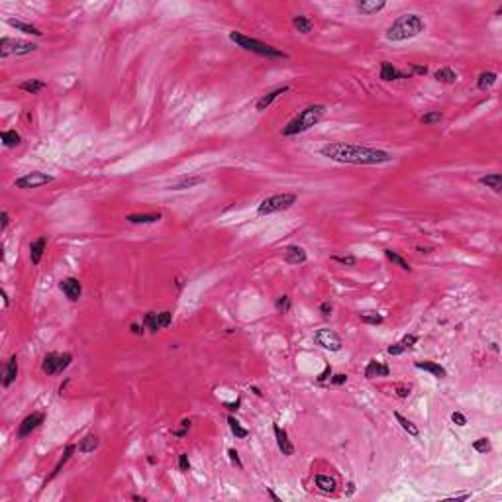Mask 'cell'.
I'll return each mask as SVG.
<instances>
[{
  "instance_id": "1",
  "label": "cell",
  "mask_w": 502,
  "mask_h": 502,
  "mask_svg": "<svg viewBox=\"0 0 502 502\" xmlns=\"http://www.w3.org/2000/svg\"><path fill=\"white\" fill-rule=\"evenodd\" d=\"M320 155L336 163H345V165H383L391 163L395 155L377 149L369 145H359V143H344V141H334L326 143L320 147Z\"/></svg>"
},
{
  "instance_id": "2",
  "label": "cell",
  "mask_w": 502,
  "mask_h": 502,
  "mask_svg": "<svg viewBox=\"0 0 502 502\" xmlns=\"http://www.w3.org/2000/svg\"><path fill=\"white\" fill-rule=\"evenodd\" d=\"M424 29H426V22L418 14H402L387 27L385 37H387V41L398 43V41H406V39L420 35Z\"/></svg>"
},
{
  "instance_id": "3",
  "label": "cell",
  "mask_w": 502,
  "mask_h": 502,
  "mask_svg": "<svg viewBox=\"0 0 502 502\" xmlns=\"http://www.w3.org/2000/svg\"><path fill=\"white\" fill-rule=\"evenodd\" d=\"M326 114V106L324 104H310L306 106L304 110H300L291 122L287 126H283L281 133L285 137H294V135H300V133L308 132L310 128H314L318 122L324 118Z\"/></svg>"
},
{
  "instance_id": "4",
  "label": "cell",
  "mask_w": 502,
  "mask_h": 502,
  "mask_svg": "<svg viewBox=\"0 0 502 502\" xmlns=\"http://www.w3.org/2000/svg\"><path fill=\"white\" fill-rule=\"evenodd\" d=\"M230 41H234L238 47L245 49V51H251L255 55H261V57H267V59H287L289 55L285 51H281L279 47H273L269 43H265L261 39H255V37H249L241 31H230Z\"/></svg>"
},
{
  "instance_id": "5",
  "label": "cell",
  "mask_w": 502,
  "mask_h": 502,
  "mask_svg": "<svg viewBox=\"0 0 502 502\" xmlns=\"http://www.w3.org/2000/svg\"><path fill=\"white\" fill-rule=\"evenodd\" d=\"M298 200V196L294 192H279V194H271L263 198L257 206V214L259 216H271V214H277V212H285L289 210L292 204Z\"/></svg>"
},
{
  "instance_id": "6",
  "label": "cell",
  "mask_w": 502,
  "mask_h": 502,
  "mask_svg": "<svg viewBox=\"0 0 502 502\" xmlns=\"http://www.w3.org/2000/svg\"><path fill=\"white\" fill-rule=\"evenodd\" d=\"M71 363H73V355H71L69 351H65V353H55V351H51V353H47V355L43 357V361H41V371H43L47 377H55V375H61Z\"/></svg>"
},
{
  "instance_id": "7",
  "label": "cell",
  "mask_w": 502,
  "mask_h": 502,
  "mask_svg": "<svg viewBox=\"0 0 502 502\" xmlns=\"http://www.w3.org/2000/svg\"><path fill=\"white\" fill-rule=\"evenodd\" d=\"M37 49L35 43H29V41H20V39H10V37H2L0 39V57L6 59L10 55H27V53H33Z\"/></svg>"
},
{
  "instance_id": "8",
  "label": "cell",
  "mask_w": 502,
  "mask_h": 502,
  "mask_svg": "<svg viewBox=\"0 0 502 502\" xmlns=\"http://www.w3.org/2000/svg\"><path fill=\"white\" fill-rule=\"evenodd\" d=\"M53 181H55V179H53L51 175H47V173L31 171V173H26V175L18 177V179L14 181V186H16V188H22V190H31V188H39V186L49 185Z\"/></svg>"
},
{
  "instance_id": "9",
  "label": "cell",
  "mask_w": 502,
  "mask_h": 502,
  "mask_svg": "<svg viewBox=\"0 0 502 502\" xmlns=\"http://www.w3.org/2000/svg\"><path fill=\"white\" fill-rule=\"evenodd\" d=\"M314 342H316L320 347L328 349V351H340V349L344 347L342 338H340L334 330H330V328H320V330H316V332H314Z\"/></svg>"
},
{
  "instance_id": "10",
  "label": "cell",
  "mask_w": 502,
  "mask_h": 502,
  "mask_svg": "<svg viewBox=\"0 0 502 502\" xmlns=\"http://www.w3.org/2000/svg\"><path fill=\"white\" fill-rule=\"evenodd\" d=\"M173 322V312L169 310H163V312H147L143 316V328H147L151 334H157L159 330L163 328H169Z\"/></svg>"
},
{
  "instance_id": "11",
  "label": "cell",
  "mask_w": 502,
  "mask_h": 502,
  "mask_svg": "<svg viewBox=\"0 0 502 502\" xmlns=\"http://www.w3.org/2000/svg\"><path fill=\"white\" fill-rule=\"evenodd\" d=\"M43 420H45V414H43V412H31V414L26 416V418L20 422V426H18V438H26V436H29L33 430H37V428L43 424Z\"/></svg>"
},
{
  "instance_id": "12",
  "label": "cell",
  "mask_w": 502,
  "mask_h": 502,
  "mask_svg": "<svg viewBox=\"0 0 502 502\" xmlns=\"http://www.w3.org/2000/svg\"><path fill=\"white\" fill-rule=\"evenodd\" d=\"M59 289H61V292H63L71 302H77L80 298V294H82V285H80L79 279H75V277L63 279V281L59 283Z\"/></svg>"
},
{
  "instance_id": "13",
  "label": "cell",
  "mask_w": 502,
  "mask_h": 502,
  "mask_svg": "<svg viewBox=\"0 0 502 502\" xmlns=\"http://www.w3.org/2000/svg\"><path fill=\"white\" fill-rule=\"evenodd\" d=\"M379 77H381V80H387V82H391V80L412 79V75H410V73L400 71L398 67H395V65H393V63H389V61H383V63H381V73H379Z\"/></svg>"
},
{
  "instance_id": "14",
  "label": "cell",
  "mask_w": 502,
  "mask_h": 502,
  "mask_svg": "<svg viewBox=\"0 0 502 502\" xmlns=\"http://www.w3.org/2000/svg\"><path fill=\"white\" fill-rule=\"evenodd\" d=\"M291 90V86H287V84H283V86H277V88H273V90H269L267 94H263L259 100H257V104H255V110L257 112H263V110H267L269 106L273 104L279 96H283L285 92H289Z\"/></svg>"
},
{
  "instance_id": "15",
  "label": "cell",
  "mask_w": 502,
  "mask_h": 502,
  "mask_svg": "<svg viewBox=\"0 0 502 502\" xmlns=\"http://www.w3.org/2000/svg\"><path fill=\"white\" fill-rule=\"evenodd\" d=\"M273 434H275V440H277V446H279V450L283 455H292L294 453V446H292V442L289 440V434L279 426V424H273Z\"/></svg>"
},
{
  "instance_id": "16",
  "label": "cell",
  "mask_w": 502,
  "mask_h": 502,
  "mask_svg": "<svg viewBox=\"0 0 502 502\" xmlns=\"http://www.w3.org/2000/svg\"><path fill=\"white\" fill-rule=\"evenodd\" d=\"M285 261L289 265H302L308 261V253L300 245H289L285 249Z\"/></svg>"
},
{
  "instance_id": "17",
  "label": "cell",
  "mask_w": 502,
  "mask_h": 502,
  "mask_svg": "<svg viewBox=\"0 0 502 502\" xmlns=\"http://www.w3.org/2000/svg\"><path fill=\"white\" fill-rule=\"evenodd\" d=\"M355 8H357V12H361L365 16H373V14H379L381 10H385L387 2L385 0H363V2H357Z\"/></svg>"
},
{
  "instance_id": "18",
  "label": "cell",
  "mask_w": 502,
  "mask_h": 502,
  "mask_svg": "<svg viewBox=\"0 0 502 502\" xmlns=\"http://www.w3.org/2000/svg\"><path fill=\"white\" fill-rule=\"evenodd\" d=\"M391 375V367L383 361L371 359L365 367V379H375V377H389Z\"/></svg>"
},
{
  "instance_id": "19",
  "label": "cell",
  "mask_w": 502,
  "mask_h": 502,
  "mask_svg": "<svg viewBox=\"0 0 502 502\" xmlns=\"http://www.w3.org/2000/svg\"><path fill=\"white\" fill-rule=\"evenodd\" d=\"M16 377H18V357L12 355L8 359V363H6V367H4V373H2V387L8 389L16 381Z\"/></svg>"
},
{
  "instance_id": "20",
  "label": "cell",
  "mask_w": 502,
  "mask_h": 502,
  "mask_svg": "<svg viewBox=\"0 0 502 502\" xmlns=\"http://www.w3.org/2000/svg\"><path fill=\"white\" fill-rule=\"evenodd\" d=\"M45 245H47V239L43 238V236L33 239V241L29 243V261H31V265L41 263V257H43V253H45Z\"/></svg>"
},
{
  "instance_id": "21",
  "label": "cell",
  "mask_w": 502,
  "mask_h": 502,
  "mask_svg": "<svg viewBox=\"0 0 502 502\" xmlns=\"http://www.w3.org/2000/svg\"><path fill=\"white\" fill-rule=\"evenodd\" d=\"M414 367L420 371H428V373H432L436 379H446L448 377V371L444 369L440 363H436V361H416L414 363Z\"/></svg>"
},
{
  "instance_id": "22",
  "label": "cell",
  "mask_w": 502,
  "mask_h": 502,
  "mask_svg": "<svg viewBox=\"0 0 502 502\" xmlns=\"http://www.w3.org/2000/svg\"><path fill=\"white\" fill-rule=\"evenodd\" d=\"M163 216H161V212H147V214H128L126 216V220L130 222V224H141V226H145V224H155L159 222Z\"/></svg>"
},
{
  "instance_id": "23",
  "label": "cell",
  "mask_w": 502,
  "mask_h": 502,
  "mask_svg": "<svg viewBox=\"0 0 502 502\" xmlns=\"http://www.w3.org/2000/svg\"><path fill=\"white\" fill-rule=\"evenodd\" d=\"M314 485L318 487V491H322L326 495H332L338 489V481L330 475H316L314 477Z\"/></svg>"
},
{
  "instance_id": "24",
  "label": "cell",
  "mask_w": 502,
  "mask_h": 502,
  "mask_svg": "<svg viewBox=\"0 0 502 502\" xmlns=\"http://www.w3.org/2000/svg\"><path fill=\"white\" fill-rule=\"evenodd\" d=\"M479 183L487 188H491L495 194H501L502 192V175L501 173H491V175H483L479 179Z\"/></svg>"
},
{
  "instance_id": "25",
  "label": "cell",
  "mask_w": 502,
  "mask_h": 502,
  "mask_svg": "<svg viewBox=\"0 0 502 502\" xmlns=\"http://www.w3.org/2000/svg\"><path fill=\"white\" fill-rule=\"evenodd\" d=\"M204 183H206V179H204L202 175H194V177H185V179H181L179 183H175V185L169 186V190H188V188H194V186L204 185Z\"/></svg>"
},
{
  "instance_id": "26",
  "label": "cell",
  "mask_w": 502,
  "mask_h": 502,
  "mask_svg": "<svg viewBox=\"0 0 502 502\" xmlns=\"http://www.w3.org/2000/svg\"><path fill=\"white\" fill-rule=\"evenodd\" d=\"M98 446H100V440H98V436H94V434H88V436H84V438L80 440L77 448H79L80 453L88 455V453H94V451L98 450Z\"/></svg>"
},
{
  "instance_id": "27",
  "label": "cell",
  "mask_w": 502,
  "mask_h": 502,
  "mask_svg": "<svg viewBox=\"0 0 502 502\" xmlns=\"http://www.w3.org/2000/svg\"><path fill=\"white\" fill-rule=\"evenodd\" d=\"M77 450H79L77 446H67V448H65V451H63V455H61V459H59V461H57V465L53 467L51 475L47 477V481H45V483H49V481H53L55 477H57V475H59V473H61L63 465H65V463H67V461L71 459V455H73V453H75V451H77Z\"/></svg>"
},
{
  "instance_id": "28",
  "label": "cell",
  "mask_w": 502,
  "mask_h": 502,
  "mask_svg": "<svg viewBox=\"0 0 502 502\" xmlns=\"http://www.w3.org/2000/svg\"><path fill=\"white\" fill-rule=\"evenodd\" d=\"M8 26L16 27V29L24 31V33H27V35H35V37H41V35H43V31H39L35 26L26 24V22H22V20H14V18H10V20H8Z\"/></svg>"
},
{
  "instance_id": "29",
  "label": "cell",
  "mask_w": 502,
  "mask_h": 502,
  "mask_svg": "<svg viewBox=\"0 0 502 502\" xmlns=\"http://www.w3.org/2000/svg\"><path fill=\"white\" fill-rule=\"evenodd\" d=\"M434 79L438 82H444V84H453L457 80V73L451 69V67H442L434 73Z\"/></svg>"
},
{
  "instance_id": "30",
  "label": "cell",
  "mask_w": 502,
  "mask_h": 502,
  "mask_svg": "<svg viewBox=\"0 0 502 502\" xmlns=\"http://www.w3.org/2000/svg\"><path fill=\"white\" fill-rule=\"evenodd\" d=\"M0 139H2L4 147H18L22 143V135L16 130H4L0 133Z\"/></svg>"
},
{
  "instance_id": "31",
  "label": "cell",
  "mask_w": 502,
  "mask_h": 502,
  "mask_svg": "<svg viewBox=\"0 0 502 502\" xmlns=\"http://www.w3.org/2000/svg\"><path fill=\"white\" fill-rule=\"evenodd\" d=\"M395 418H397V422L400 424V428L408 434V436H412V438H418L420 436V430H418V426L414 422H410L408 418H404L400 412H395Z\"/></svg>"
},
{
  "instance_id": "32",
  "label": "cell",
  "mask_w": 502,
  "mask_h": 502,
  "mask_svg": "<svg viewBox=\"0 0 502 502\" xmlns=\"http://www.w3.org/2000/svg\"><path fill=\"white\" fill-rule=\"evenodd\" d=\"M292 26H294L296 31H300V33H310V31L314 29L312 20H310V18H306V16H302V14H298V16H294V18H292Z\"/></svg>"
},
{
  "instance_id": "33",
  "label": "cell",
  "mask_w": 502,
  "mask_h": 502,
  "mask_svg": "<svg viewBox=\"0 0 502 502\" xmlns=\"http://www.w3.org/2000/svg\"><path fill=\"white\" fill-rule=\"evenodd\" d=\"M47 84L43 82V80H37V79H29V80H24V82H20L18 84V88L20 90H24L27 94H37L39 90H43Z\"/></svg>"
},
{
  "instance_id": "34",
  "label": "cell",
  "mask_w": 502,
  "mask_h": 502,
  "mask_svg": "<svg viewBox=\"0 0 502 502\" xmlns=\"http://www.w3.org/2000/svg\"><path fill=\"white\" fill-rule=\"evenodd\" d=\"M499 79V75L495 73V71H483L481 75H479V79H477V86L481 88V90H487V88H491L495 82Z\"/></svg>"
},
{
  "instance_id": "35",
  "label": "cell",
  "mask_w": 502,
  "mask_h": 502,
  "mask_svg": "<svg viewBox=\"0 0 502 502\" xmlns=\"http://www.w3.org/2000/svg\"><path fill=\"white\" fill-rule=\"evenodd\" d=\"M385 257H387L389 261H393L397 267H400L402 271H408V273H410V269H412V267H410V263H408V261H406V259L398 253V251H395V249H385Z\"/></svg>"
},
{
  "instance_id": "36",
  "label": "cell",
  "mask_w": 502,
  "mask_h": 502,
  "mask_svg": "<svg viewBox=\"0 0 502 502\" xmlns=\"http://www.w3.org/2000/svg\"><path fill=\"white\" fill-rule=\"evenodd\" d=\"M228 424H230L232 434H234L238 440H243V438H247V436H249V430H247V428H243V426H241V424H239L234 416H228Z\"/></svg>"
},
{
  "instance_id": "37",
  "label": "cell",
  "mask_w": 502,
  "mask_h": 502,
  "mask_svg": "<svg viewBox=\"0 0 502 502\" xmlns=\"http://www.w3.org/2000/svg\"><path fill=\"white\" fill-rule=\"evenodd\" d=\"M359 320H361L363 324H367V326H381V324L385 322V316L379 314V312H361V314H359Z\"/></svg>"
},
{
  "instance_id": "38",
  "label": "cell",
  "mask_w": 502,
  "mask_h": 502,
  "mask_svg": "<svg viewBox=\"0 0 502 502\" xmlns=\"http://www.w3.org/2000/svg\"><path fill=\"white\" fill-rule=\"evenodd\" d=\"M275 308H277L281 314H289V312H291V308H292L291 296H287V294L279 296V298H277V302H275Z\"/></svg>"
},
{
  "instance_id": "39",
  "label": "cell",
  "mask_w": 502,
  "mask_h": 502,
  "mask_svg": "<svg viewBox=\"0 0 502 502\" xmlns=\"http://www.w3.org/2000/svg\"><path fill=\"white\" fill-rule=\"evenodd\" d=\"M444 120V114L442 112H428L420 118V124L424 126H434V124H440Z\"/></svg>"
},
{
  "instance_id": "40",
  "label": "cell",
  "mask_w": 502,
  "mask_h": 502,
  "mask_svg": "<svg viewBox=\"0 0 502 502\" xmlns=\"http://www.w3.org/2000/svg\"><path fill=\"white\" fill-rule=\"evenodd\" d=\"M477 453H489V451L493 450V446H491V440H487V438H479L473 442V446H471Z\"/></svg>"
},
{
  "instance_id": "41",
  "label": "cell",
  "mask_w": 502,
  "mask_h": 502,
  "mask_svg": "<svg viewBox=\"0 0 502 502\" xmlns=\"http://www.w3.org/2000/svg\"><path fill=\"white\" fill-rule=\"evenodd\" d=\"M334 261L340 265H345V267H353L357 263V259L353 255H334Z\"/></svg>"
},
{
  "instance_id": "42",
  "label": "cell",
  "mask_w": 502,
  "mask_h": 502,
  "mask_svg": "<svg viewBox=\"0 0 502 502\" xmlns=\"http://www.w3.org/2000/svg\"><path fill=\"white\" fill-rule=\"evenodd\" d=\"M190 426H192V422H190L188 418H185V420L181 422V430H175L173 436H175V438H185L186 434H188V430H190Z\"/></svg>"
},
{
  "instance_id": "43",
  "label": "cell",
  "mask_w": 502,
  "mask_h": 502,
  "mask_svg": "<svg viewBox=\"0 0 502 502\" xmlns=\"http://www.w3.org/2000/svg\"><path fill=\"white\" fill-rule=\"evenodd\" d=\"M408 73L414 77V75H420V77H424V75H428V67L426 65H410V69H408Z\"/></svg>"
},
{
  "instance_id": "44",
  "label": "cell",
  "mask_w": 502,
  "mask_h": 502,
  "mask_svg": "<svg viewBox=\"0 0 502 502\" xmlns=\"http://www.w3.org/2000/svg\"><path fill=\"white\" fill-rule=\"evenodd\" d=\"M400 344L404 345L406 349H410V347H414V345L418 344V336H414V334H406L404 338H402V342Z\"/></svg>"
},
{
  "instance_id": "45",
  "label": "cell",
  "mask_w": 502,
  "mask_h": 502,
  "mask_svg": "<svg viewBox=\"0 0 502 502\" xmlns=\"http://www.w3.org/2000/svg\"><path fill=\"white\" fill-rule=\"evenodd\" d=\"M451 422L455 424V426H459V428H463V426H467V416L461 414V412H453L451 414Z\"/></svg>"
},
{
  "instance_id": "46",
  "label": "cell",
  "mask_w": 502,
  "mask_h": 502,
  "mask_svg": "<svg viewBox=\"0 0 502 502\" xmlns=\"http://www.w3.org/2000/svg\"><path fill=\"white\" fill-rule=\"evenodd\" d=\"M179 469H181L183 473H188V471H190V461H188V455H186V453H181V455H179Z\"/></svg>"
},
{
  "instance_id": "47",
  "label": "cell",
  "mask_w": 502,
  "mask_h": 502,
  "mask_svg": "<svg viewBox=\"0 0 502 502\" xmlns=\"http://www.w3.org/2000/svg\"><path fill=\"white\" fill-rule=\"evenodd\" d=\"M330 383H332V385H338V387H340V385H345V383H347V375H344V373L332 375V377H330Z\"/></svg>"
},
{
  "instance_id": "48",
  "label": "cell",
  "mask_w": 502,
  "mask_h": 502,
  "mask_svg": "<svg viewBox=\"0 0 502 502\" xmlns=\"http://www.w3.org/2000/svg\"><path fill=\"white\" fill-rule=\"evenodd\" d=\"M330 377H332V365H326V369L318 375L316 381L318 383H326V381H330Z\"/></svg>"
},
{
  "instance_id": "49",
  "label": "cell",
  "mask_w": 502,
  "mask_h": 502,
  "mask_svg": "<svg viewBox=\"0 0 502 502\" xmlns=\"http://www.w3.org/2000/svg\"><path fill=\"white\" fill-rule=\"evenodd\" d=\"M387 351H389V355H402V353L406 351V347H404V345H402V344H400V342H398V344H393V345H391V347H389Z\"/></svg>"
},
{
  "instance_id": "50",
  "label": "cell",
  "mask_w": 502,
  "mask_h": 502,
  "mask_svg": "<svg viewBox=\"0 0 502 502\" xmlns=\"http://www.w3.org/2000/svg\"><path fill=\"white\" fill-rule=\"evenodd\" d=\"M228 457H230V461L236 465V467H243V463H241V459H239V453L236 450H228Z\"/></svg>"
},
{
  "instance_id": "51",
  "label": "cell",
  "mask_w": 502,
  "mask_h": 502,
  "mask_svg": "<svg viewBox=\"0 0 502 502\" xmlns=\"http://www.w3.org/2000/svg\"><path fill=\"white\" fill-rule=\"evenodd\" d=\"M332 310H334V306H332V302H322L320 304V314L324 318H328L332 314Z\"/></svg>"
},
{
  "instance_id": "52",
  "label": "cell",
  "mask_w": 502,
  "mask_h": 502,
  "mask_svg": "<svg viewBox=\"0 0 502 502\" xmlns=\"http://www.w3.org/2000/svg\"><path fill=\"white\" fill-rule=\"evenodd\" d=\"M397 397L398 398H408L410 397V387H404V385H397Z\"/></svg>"
},
{
  "instance_id": "53",
  "label": "cell",
  "mask_w": 502,
  "mask_h": 502,
  "mask_svg": "<svg viewBox=\"0 0 502 502\" xmlns=\"http://www.w3.org/2000/svg\"><path fill=\"white\" fill-rule=\"evenodd\" d=\"M0 220H2V226H0V232H6V228H8V224H10V216H8V212L4 210L0 214Z\"/></svg>"
},
{
  "instance_id": "54",
  "label": "cell",
  "mask_w": 502,
  "mask_h": 502,
  "mask_svg": "<svg viewBox=\"0 0 502 502\" xmlns=\"http://www.w3.org/2000/svg\"><path fill=\"white\" fill-rule=\"evenodd\" d=\"M130 328H132L133 336H143V330H145V328H143V324H141V326H139V324H132Z\"/></svg>"
},
{
  "instance_id": "55",
  "label": "cell",
  "mask_w": 502,
  "mask_h": 502,
  "mask_svg": "<svg viewBox=\"0 0 502 502\" xmlns=\"http://www.w3.org/2000/svg\"><path fill=\"white\" fill-rule=\"evenodd\" d=\"M467 499H471V495H469V493H463V495H455V497H450V501H467Z\"/></svg>"
},
{
  "instance_id": "56",
  "label": "cell",
  "mask_w": 502,
  "mask_h": 502,
  "mask_svg": "<svg viewBox=\"0 0 502 502\" xmlns=\"http://www.w3.org/2000/svg\"><path fill=\"white\" fill-rule=\"evenodd\" d=\"M239 404H241V400H239V398H238V400H236V402H226V404H224V406H226V408H230V410H238V406H239Z\"/></svg>"
},
{
  "instance_id": "57",
  "label": "cell",
  "mask_w": 502,
  "mask_h": 502,
  "mask_svg": "<svg viewBox=\"0 0 502 502\" xmlns=\"http://www.w3.org/2000/svg\"><path fill=\"white\" fill-rule=\"evenodd\" d=\"M0 294H2V298H4V308H6V306L10 304V298H8V294H6V291H4V289L0 291Z\"/></svg>"
},
{
  "instance_id": "58",
  "label": "cell",
  "mask_w": 502,
  "mask_h": 502,
  "mask_svg": "<svg viewBox=\"0 0 502 502\" xmlns=\"http://www.w3.org/2000/svg\"><path fill=\"white\" fill-rule=\"evenodd\" d=\"M267 495H269V497H271V499H273L275 502H281V499H279V497H277V495H275V493H273L271 489H267Z\"/></svg>"
},
{
  "instance_id": "59",
  "label": "cell",
  "mask_w": 502,
  "mask_h": 502,
  "mask_svg": "<svg viewBox=\"0 0 502 502\" xmlns=\"http://www.w3.org/2000/svg\"><path fill=\"white\" fill-rule=\"evenodd\" d=\"M132 501H135V502H145V499H143V497H139V495H133Z\"/></svg>"
},
{
  "instance_id": "60",
  "label": "cell",
  "mask_w": 502,
  "mask_h": 502,
  "mask_svg": "<svg viewBox=\"0 0 502 502\" xmlns=\"http://www.w3.org/2000/svg\"><path fill=\"white\" fill-rule=\"evenodd\" d=\"M251 393H255V395H257V397H261V391H259V389H257V387H251Z\"/></svg>"
}]
</instances>
